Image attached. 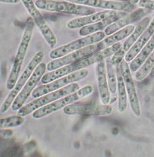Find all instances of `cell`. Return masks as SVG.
I'll return each mask as SVG.
<instances>
[{
	"label": "cell",
	"mask_w": 154,
	"mask_h": 157,
	"mask_svg": "<svg viewBox=\"0 0 154 157\" xmlns=\"http://www.w3.org/2000/svg\"><path fill=\"white\" fill-rule=\"evenodd\" d=\"M154 50V34L148 43L145 45L143 48L140 50L139 54L136 56L134 59L130 62L129 67L131 72H136L142 66L145 61L147 59L149 55Z\"/></svg>",
	"instance_id": "21"
},
{
	"label": "cell",
	"mask_w": 154,
	"mask_h": 157,
	"mask_svg": "<svg viewBox=\"0 0 154 157\" xmlns=\"http://www.w3.org/2000/svg\"><path fill=\"white\" fill-rule=\"evenodd\" d=\"M140 0H131V3L135 5V4H137L139 2Z\"/></svg>",
	"instance_id": "31"
},
{
	"label": "cell",
	"mask_w": 154,
	"mask_h": 157,
	"mask_svg": "<svg viewBox=\"0 0 154 157\" xmlns=\"http://www.w3.org/2000/svg\"><path fill=\"white\" fill-rule=\"evenodd\" d=\"M126 54V52L122 49V48L121 47L115 54H114L111 58V62L115 67L120 65L123 59L125 58V56Z\"/></svg>",
	"instance_id": "27"
},
{
	"label": "cell",
	"mask_w": 154,
	"mask_h": 157,
	"mask_svg": "<svg viewBox=\"0 0 154 157\" xmlns=\"http://www.w3.org/2000/svg\"><path fill=\"white\" fill-rule=\"evenodd\" d=\"M23 5L28 11L29 14L31 16L34 23H36L37 27L39 29L43 37L44 38L47 44L51 48H54L57 44V38L54 33L52 32L50 26L48 25L43 18L42 15L39 11L38 8L36 6L32 0H21Z\"/></svg>",
	"instance_id": "9"
},
{
	"label": "cell",
	"mask_w": 154,
	"mask_h": 157,
	"mask_svg": "<svg viewBox=\"0 0 154 157\" xmlns=\"http://www.w3.org/2000/svg\"><path fill=\"white\" fill-rule=\"evenodd\" d=\"M117 12V11L115 10H107L92 15L78 17V18L69 21L67 24V27L71 29L82 28L86 25L98 23L100 21H102L110 16L115 14Z\"/></svg>",
	"instance_id": "16"
},
{
	"label": "cell",
	"mask_w": 154,
	"mask_h": 157,
	"mask_svg": "<svg viewBox=\"0 0 154 157\" xmlns=\"http://www.w3.org/2000/svg\"><path fill=\"white\" fill-rule=\"evenodd\" d=\"M43 57H44V54H43V52L39 51L30 61L28 64L26 65V68L24 69L23 73H22V75L19 78L14 89L11 90L10 93L8 94L6 100H4L3 103L2 104L1 109H0V111L2 113H5L12 106V104L14 102L17 96L23 89L35 69L38 67V65L42 63Z\"/></svg>",
	"instance_id": "5"
},
{
	"label": "cell",
	"mask_w": 154,
	"mask_h": 157,
	"mask_svg": "<svg viewBox=\"0 0 154 157\" xmlns=\"http://www.w3.org/2000/svg\"><path fill=\"white\" fill-rule=\"evenodd\" d=\"M88 73L87 69H80L67 75L59 78L49 83L43 84V85L36 87L32 93V97L34 98H39L46 94L62 89L69 84L81 81L88 75Z\"/></svg>",
	"instance_id": "6"
},
{
	"label": "cell",
	"mask_w": 154,
	"mask_h": 157,
	"mask_svg": "<svg viewBox=\"0 0 154 157\" xmlns=\"http://www.w3.org/2000/svg\"><path fill=\"white\" fill-rule=\"evenodd\" d=\"M126 15V12L117 11L115 14L110 16L106 19L100 21L98 22V23L86 25L81 28L80 31H79V34L82 36H86L97 32L102 31L103 30L106 29V27H107L109 25L115 23V21L120 19Z\"/></svg>",
	"instance_id": "18"
},
{
	"label": "cell",
	"mask_w": 154,
	"mask_h": 157,
	"mask_svg": "<svg viewBox=\"0 0 154 157\" xmlns=\"http://www.w3.org/2000/svg\"><path fill=\"white\" fill-rule=\"evenodd\" d=\"M78 89H80L79 85L76 82H73L62 89L46 94L21 108L18 110V115L25 117L34 112L35 110H38L39 108L47 105V104L51 103L59 98L64 97L65 96L76 92Z\"/></svg>",
	"instance_id": "4"
},
{
	"label": "cell",
	"mask_w": 154,
	"mask_h": 157,
	"mask_svg": "<svg viewBox=\"0 0 154 157\" xmlns=\"http://www.w3.org/2000/svg\"><path fill=\"white\" fill-rule=\"evenodd\" d=\"M80 69H82L81 65L78 62H77L75 63L65 65V66L44 74L42 78L41 81L43 84L49 83V82L58 79L59 78L67 75L69 74L80 70Z\"/></svg>",
	"instance_id": "20"
},
{
	"label": "cell",
	"mask_w": 154,
	"mask_h": 157,
	"mask_svg": "<svg viewBox=\"0 0 154 157\" xmlns=\"http://www.w3.org/2000/svg\"><path fill=\"white\" fill-rule=\"evenodd\" d=\"M149 11H150V10H148V9L140 7L137 10L132 11L131 13L129 15L126 14L120 19H118L115 23L111 24L106 27V29H105V35H111V34L115 33L120 29L129 25V24L140 21L143 18V17L149 13Z\"/></svg>",
	"instance_id": "14"
},
{
	"label": "cell",
	"mask_w": 154,
	"mask_h": 157,
	"mask_svg": "<svg viewBox=\"0 0 154 157\" xmlns=\"http://www.w3.org/2000/svg\"><path fill=\"white\" fill-rule=\"evenodd\" d=\"M34 27V21L32 17H29L26 21L24 32L22 36L17 54L13 63L11 70L7 81V89L12 90L15 86L18 81V77L23 65V63L27 52L29 44L31 40L32 33Z\"/></svg>",
	"instance_id": "1"
},
{
	"label": "cell",
	"mask_w": 154,
	"mask_h": 157,
	"mask_svg": "<svg viewBox=\"0 0 154 157\" xmlns=\"http://www.w3.org/2000/svg\"><path fill=\"white\" fill-rule=\"evenodd\" d=\"M35 4L38 9L42 10L81 16L92 15L96 12V10L92 7L74 3L66 0H37L35 2Z\"/></svg>",
	"instance_id": "3"
},
{
	"label": "cell",
	"mask_w": 154,
	"mask_h": 157,
	"mask_svg": "<svg viewBox=\"0 0 154 157\" xmlns=\"http://www.w3.org/2000/svg\"><path fill=\"white\" fill-rule=\"evenodd\" d=\"M2 3H19L21 0H0Z\"/></svg>",
	"instance_id": "30"
},
{
	"label": "cell",
	"mask_w": 154,
	"mask_h": 157,
	"mask_svg": "<svg viewBox=\"0 0 154 157\" xmlns=\"http://www.w3.org/2000/svg\"><path fill=\"white\" fill-rule=\"evenodd\" d=\"M24 118L20 115H14L9 117L2 118L0 120V128L1 129H9L17 128L23 124Z\"/></svg>",
	"instance_id": "26"
},
{
	"label": "cell",
	"mask_w": 154,
	"mask_h": 157,
	"mask_svg": "<svg viewBox=\"0 0 154 157\" xmlns=\"http://www.w3.org/2000/svg\"><path fill=\"white\" fill-rule=\"evenodd\" d=\"M135 27L133 25H128L126 27L120 29L111 35L105 38L102 41L97 43L98 51L102 50L106 48L113 46L115 44L128 37L134 31Z\"/></svg>",
	"instance_id": "19"
},
{
	"label": "cell",
	"mask_w": 154,
	"mask_h": 157,
	"mask_svg": "<svg viewBox=\"0 0 154 157\" xmlns=\"http://www.w3.org/2000/svg\"><path fill=\"white\" fill-rule=\"evenodd\" d=\"M96 71L101 101L103 104H108L110 101V91L107 77L106 63L104 60H102L97 63Z\"/></svg>",
	"instance_id": "15"
},
{
	"label": "cell",
	"mask_w": 154,
	"mask_h": 157,
	"mask_svg": "<svg viewBox=\"0 0 154 157\" xmlns=\"http://www.w3.org/2000/svg\"><path fill=\"white\" fill-rule=\"evenodd\" d=\"M13 132L11 129H1L0 132V137L2 139H6L9 138L13 136Z\"/></svg>",
	"instance_id": "29"
},
{
	"label": "cell",
	"mask_w": 154,
	"mask_h": 157,
	"mask_svg": "<svg viewBox=\"0 0 154 157\" xmlns=\"http://www.w3.org/2000/svg\"><path fill=\"white\" fill-rule=\"evenodd\" d=\"M118 90V110L121 113L124 112L128 106V97L126 87L122 76L120 65L116 67Z\"/></svg>",
	"instance_id": "23"
},
{
	"label": "cell",
	"mask_w": 154,
	"mask_h": 157,
	"mask_svg": "<svg viewBox=\"0 0 154 157\" xmlns=\"http://www.w3.org/2000/svg\"><path fill=\"white\" fill-rule=\"evenodd\" d=\"M150 22L151 18L149 17H144L142 20H140L139 23L134 29V31L130 34L128 36V38L123 43L122 46V49L126 52H128L134 44L137 41L139 37L142 35V34L144 32V30L147 29L148 25L150 23Z\"/></svg>",
	"instance_id": "22"
},
{
	"label": "cell",
	"mask_w": 154,
	"mask_h": 157,
	"mask_svg": "<svg viewBox=\"0 0 154 157\" xmlns=\"http://www.w3.org/2000/svg\"><path fill=\"white\" fill-rule=\"evenodd\" d=\"M47 69V65L44 63H40L35 69L31 77H30L27 82L25 84L23 89L19 94L17 96L14 102L12 104V110L14 111L19 110L21 108L24 106V103L36 89L38 82L42 79L43 75L45 74Z\"/></svg>",
	"instance_id": "8"
},
{
	"label": "cell",
	"mask_w": 154,
	"mask_h": 157,
	"mask_svg": "<svg viewBox=\"0 0 154 157\" xmlns=\"http://www.w3.org/2000/svg\"><path fill=\"white\" fill-rule=\"evenodd\" d=\"M151 73H152V75H154V67H153V68L152 69V71H151Z\"/></svg>",
	"instance_id": "32"
},
{
	"label": "cell",
	"mask_w": 154,
	"mask_h": 157,
	"mask_svg": "<svg viewBox=\"0 0 154 157\" xmlns=\"http://www.w3.org/2000/svg\"><path fill=\"white\" fill-rule=\"evenodd\" d=\"M94 92V87L91 85H87L83 88L78 89L76 92L73 93L64 97L55 100L51 103L39 108L32 112V117L35 119H40L52 113L59 110L61 108L70 104L78 101L79 100L85 98Z\"/></svg>",
	"instance_id": "2"
},
{
	"label": "cell",
	"mask_w": 154,
	"mask_h": 157,
	"mask_svg": "<svg viewBox=\"0 0 154 157\" xmlns=\"http://www.w3.org/2000/svg\"><path fill=\"white\" fill-rule=\"evenodd\" d=\"M112 111V107L108 104L94 103H72L63 109L64 113L67 115L82 114L105 116L111 114Z\"/></svg>",
	"instance_id": "10"
},
{
	"label": "cell",
	"mask_w": 154,
	"mask_h": 157,
	"mask_svg": "<svg viewBox=\"0 0 154 157\" xmlns=\"http://www.w3.org/2000/svg\"><path fill=\"white\" fill-rule=\"evenodd\" d=\"M154 34V17L150 23L148 25L147 29L144 30L142 35L139 37L134 44L133 45L129 51L126 52L125 56V60L126 62H130L132 60L137 56L143 47L146 44V43L150 40L152 36Z\"/></svg>",
	"instance_id": "17"
},
{
	"label": "cell",
	"mask_w": 154,
	"mask_h": 157,
	"mask_svg": "<svg viewBox=\"0 0 154 157\" xmlns=\"http://www.w3.org/2000/svg\"><path fill=\"white\" fill-rule=\"evenodd\" d=\"M107 77L110 93L115 94L117 90V78L115 66L111 62V58L106 62Z\"/></svg>",
	"instance_id": "25"
},
{
	"label": "cell",
	"mask_w": 154,
	"mask_h": 157,
	"mask_svg": "<svg viewBox=\"0 0 154 157\" xmlns=\"http://www.w3.org/2000/svg\"><path fill=\"white\" fill-rule=\"evenodd\" d=\"M138 3L140 7L148 9L150 11H154V1L153 0H140Z\"/></svg>",
	"instance_id": "28"
},
{
	"label": "cell",
	"mask_w": 154,
	"mask_h": 157,
	"mask_svg": "<svg viewBox=\"0 0 154 157\" xmlns=\"http://www.w3.org/2000/svg\"><path fill=\"white\" fill-rule=\"evenodd\" d=\"M120 67L131 110L136 117H140L141 110H140L139 99L137 93H136L134 82L132 76L129 65L125 60H122L120 64Z\"/></svg>",
	"instance_id": "11"
},
{
	"label": "cell",
	"mask_w": 154,
	"mask_h": 157,
	"mask_svg": "<svg viewBox=\"0 0 154 157\" xmlns=\"http://www.w3.org/2000/svg\"><path fill=\"white\" fill-rule=\"evenodd\" d=\"M154 67V50L149 55L147 59L145 61L143 65L140 67L138 71H136L135 78L136 81H142L146 78L149 73L151 72L152 69Z\"/></svg>",
	"instance_id": "24"
},
{
	"label": "cell",
	"mask_w": 154,
	"mask_h": 157,
	"mask_svg": "<svg viewBox=\"0 0 154 157\" xmlns=\"http://www.w3.org/2000/svg\"><path fill=\"white\" fill-rule=\"evenodd\" d=\"M66 1L92 7L103 8L126 13H131L134 9V4L129 2L111 1V0H66Z\"/></svg>",
	"instance_id": "13"
},
{
	"label": "cell",
	"mask_w": 154,
	"mask_h": 157,
	"mask_svg": "<svg viewBox=\"0 0 154 157\" xmlns=\"http://www.w3.org/2000/svg\"><path fill=\"white\" fill-rule=\"evenodd\" d=\"M97 51H98L97 43L86 46L80 50L74 51L61 58L53 59L47 65V69L49 71H51L65 65L75 63L94 54Z\"/></svg>",
	"instance_id": "12"
},
{
	"label": "cell",
	"mask_w": 154,
	"mask_h": 157,
	"mask_svg": "<svg viewBox=\"0 0 154 157\" xmlns=\"http://www.w3.org/2000/svg\"><path fill=\"white\" fill-rule=\"evenodd\" d=\"M105 38V34L102 31L90 34V35L77 39V40L69 42L67 44L57 48L51 50L50 53V58L53 59L61 58L74 51L80 50L86 46L98 43L102 41Z\"/></svg>",
	"instance_id": "7"
}]
</instances>
